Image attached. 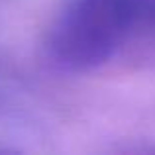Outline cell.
I'll list each match as a JSON object with an SVG mask.
<instances>
[{
  "instance_id": "1",
  "label": "cell",
  "mask_w": 155,
  "mask_h": 155,
  "mask_svg": "<svg viewBox=\"0 0 155 155\" xmlns=\"http://www.w3.org/2000/svg\"><path fill=\"white\" fill-rule=\"evenodd\" d=\"M132 0H65L47 31V57L65 73H91L130 49Z\"/></svg>"
},
{
  "instance_id": "2",
  "label": "cell",
  "mask_w": 155,
  "mask_h": 155,
  "mask_svg": "<svg viewBox=\"0 0 155 155\" xmlns=\"http://www.w3.org/2000/svg\"><path fill=\"white\" fill-rule=\"evenodd\" d=\"M134 45L155 51V0H132L130 47Z\"/></svg>"
}]
</instances>
